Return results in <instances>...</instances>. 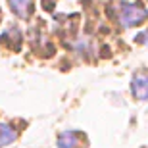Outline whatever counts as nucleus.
I'll return each instance as SVG.
<instances>
[{
  "mask_svg": "<svg viewBox=\"0 0 148 148\" xmlns=\"http://www.w3.org/2000/svg\"><path fill=\"white\" fill-rule=\"evenodd\" d=\"M148 17V10L143 8L138 4H121V10H119V19L125 27H135L138 23H143L144 19Z\"/></svg>",
  "mask_w": 148,
  "mask_h": 148,
  "instance_id": "f257e3e1",
  "label": "nucleus"
},
{
  "mask_svg": "<svg viewBox=\"0 0 148 148\" xmlns=\"http://www.w3.org/2000/svg\"><path fill=\"white\" fill-rule=\"evenodd\" d=\"M131 90L135 98L148 100V75H135L131 83Z\"/></svg>",
  "mask_w": 148,
  "mask_h": 148,
  "instance_id": "7ed1b4c3",
  "label": "nucleus"
},
{
  "mask_svg": "<svg viewBox=\"0 0 148 148\" xmlns=\"http://www.w3.org/2000/svg\"><path fill=\"white\" fill-rule=\"evenodd\" d=\"M8 4L19 17H29V14L33 12V0H8Z\"/></svg>",
  "mask_w": 148,
  "mask_h": 148,
  "instance_id": "20e7f679",
  "label": "nucleus"
},
{
  "mask_svg": "<svg viewBox=\"0 0 148 148\" xmlns=\"http://www.w3.org/2000/svg\"><path fill=\"white\" fill-rule=\"evenodd\" d=\"M17 137V133L12 129L10 125H6V123H0V146H6V144L14 143Z\"/></svg>",
  "mask_w": 148,
  "mask_h": 148,
  "instance_id": "39448f33",
  "label": "nucleus"
},
{
  "mask_svg": "<svg viewBox=\"0 0 148 148\" xmlns=\"http://www.w3.org/2000/svg\"><path fill=\"white\" fill-rule=\"evenodd\" d=\"M81 140H85V137L81 133L66 131V133H62L60 140H58V146L60 148H85V144H81Z\"/></svg>",
  "mask_w": 148,
  "mask_h": 148,
  "instance_id": "f03ea898",
  "label": "nucleus"
}]
</instances>
